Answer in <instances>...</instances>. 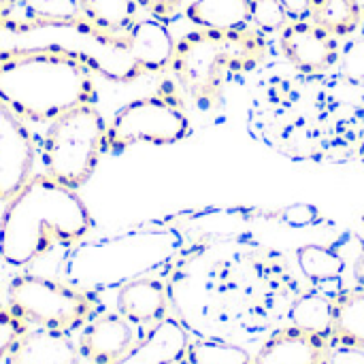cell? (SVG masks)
Returning <instances> with one entry per match:
<instances>
[{"label": "cell", "mask_w": 364, "mask_h": 364, "mask_svg": "<svg viewBox=\"0 0 364 364\" xmlns=\"http://www.w3.org/2000/svg\"><path fill=\"white\" fill-rule=\"evenodd\" d=\"M339 73L352 85H364V34L350 38L339 53Z\"/></svg>", "instance_id": "obj_23"}, {"label": "cell", "mask_w": 364, "mask_h": 364, "mask_svg": "<svg viewBox=\"0 0 364 364\" xmlns=\"http://www.w3.org/2000/svg\"><path fill=\"white\" fill-rule=\"evenodd\" d=\"M181 364H250V356L232 346L218 341H196L188 343Z\"/></svg>", "instance_id": "obj_21"}, {"label": "cell", "mask_w": 364, "mask_h": 364, "mask_svg": "<svg viewBox=\"0 0 364 364\" xmlns=\"http://www.w3.org/2000/svg\"><path fill=\"white\" fill-rule=\"evenodd\" d=\"M316 218H318V209L309 205H292L284 211V220L290 226H307L316 222Z\"/></svg>", "instance_id": "obj_26"}, {"label": "cell", "mask_w": 364, "mask_h": 364, "mask_svg": "<svg viewBox=\"0 0 364 364\" xmlns=\"http://www.w3.org/2000/svg\"><path fill=\"white\" fill-rule=\"evenodd\" d=\"M139 339L134 324L124 316L102 314L85 324L77 348L85 364H115L139 343Z\"/></svg>", "instance_id": "obj_10"}, {"label": "cell", "mask_w": 364, "mask_h": 364, "mask_svg": "<svg viewBox=\"0 0 364 364\" xmlns=\"http://www.w3.org/2000/svg\"><path fill=\"white\" fill-rule=\"evenodd\" d=\"M363 26H364V4H363Z\"/></svg>", "instance_id": "obj_33"}, {"label": "cell", "mask_w": 364, "mask_h": 364, "mask_svg": "<svg viewBox=\"0 0 364 364\" xmlns=\"http://www.w3.org/2000/svg\"><path fill=\"white\" fill-rule=\"evenodd\" d=\"M139 9H143L151 19H158L162 23H171L179 17L183 11V0H136Z\"/></svg>", "instance_id": "obj_25"}, {"label": "cell", "mask_w": 364, "mask_h": 364, "mask_svg": "<svg viewBox=\"0 0 364 364\" xmlns=\"http://www.w3.org/2000/svg\"><path fill=\"white\" fill-rule=\"evenodd\" d=\"M296 258H299L301 271L314 284L339 279V275L343 273V267H346V262L339 254H335L333 250L322 247V245H305L296 252Z\"/></svg>", "instance_id": "obj_20"}, {"label": "cell", "mask_w": 364, "mask_h": 364, "mask_svg": "<svg viewBox=\"0 0 364 364\" xmlns=\"http://www.w3.org/2000/svg\"><path fill=\"white\" fill-rule=\"evenodd\" d=\"M171 364H181V363H171Z\"/></svg>", "instance_id": "obj_35"}, {"label": "cell", "mask_w": 364, "mask_h": 364, "mask_svg": "<svg viewBox=\"0 0 364 364\" xmlns=\"http://www.w3.org/2000/svg\"><path fill=\"white\" fill-rule=\"evenodd\" d=\"M28 331V324L11 309H0V360L11 354L15 343Z\"/></svg>", "instance_id": "obj_24"}, {"label": "cell", "mask_w": 364, "mask_h": 364, "mask_svg": "<svg viewBox=\"0 0 364 364\" xmlns=\"http://www.w3.org/2000/svg\"><path fill=\"white\" fill-rule=\"evenodd\" d=\"M38 151L51 179L79 190L107 154V119L94 105L73 109L49 124Z\"/></svg>", "instance_id": "obj_4"}, {"label": "cell", "mask_w": 364, "mask_h": 364, "mask_svg": "<svg viewBox=\"0 0 364 364\" xmlns=\"http://www.w3.org/2000/svg\"><path fill=\"white\" fill-rule=\"evenodd\" d=\"M188 348V337L179 324L164 320L149 328L139 343L115 364H171L179 363Z\"/></svg>", "instance_id": "obj_14"}, {"label": "cell", "mask_w": 364, "mask_h": 364, "mask_svg": "<svg viewBox=\"0 0 364 364\" xmlns=\"http://www.w3.org/2000/svg\"><path fill=\"white\" fill-rule=\"evenodd\" d=\"M17 0H0V15H9L15 9Z\"/></svg>", "instance_id": "obj_30"}, {"label": "cell", "mask_w": 364, "mask_h": 364, "mask_svg": "<svg viewBox=\"0 0 364 364\" xmlns=\"http://www.w3.org/2000/svg\"><path fill=\"white\" fill-rule=\"evenodd\" d=\"M309 19L335 38H350L363 28L360 0H311Z\"/></svg>", "instance_id": "obj_17"}, {"label": "cell", "mask_w": 364, "mask_h": 364, "mask_svg": "<svg viewBox=\"0 0 364 364\" xmlns=\"http://www.w3.org/2000/svg\"><path fill=\"white\" fill-rule=\"evenodd\" d=\"M328 339L335 348L364 350V290H341L333 299V324Z\"/></svg>", "instance_id": "obj_15"}, {"label": "cell", "mask_w": 364, "mask_h": 364, "mask_svg": "<svg viewBox=\"0 0 364 364\" xmlns=\"http://www.w3.org/2000/svg\"><path fill=\"white\" fill-rule=\"evenodd\" d=\"M0 100L23 122L51 124L96 102V73L55 43L0 47Z\"/></svg>", "instance_id": "obj_1"}, {"label": "cell", "mask_w": 364, "mask_h": 364, "mask_svg": "<svg viewBox=\"0 0 364 364\" xmlns=\"http://www.w3.org/2000/svg\"><path fill=\"white\" fill-rule=\"evenodd\" d=\"M117 314L130 324L154 328L166 320L168 290L156 277H136L126 282L117 292Z\"/></svg>", "instance_id": "obj_12"}, {"label": "cell", "mask_w": 364, "mask_h": 364, "mask_svg": "<svg viewBox=\"0 0 364 364\" xmlns=\"http://www.w3.org/2000/svg\"><path fill=\"white\" fill-rule=\"evenodd\" d=\"M6 307L26 324L70 333L98 316L96 299L73 284L23 273L6 286Z\"/></svg>", "instance_id": "obj_5"}, {"label": "cell", "mask_w": 364, "mask_h": 364, "mask_svg": "<svg viewBox=\"0 0 364 364\" xmlns=\"http://www.w3.org/2000/svg\"><path fill=\"white\" fill-rule=\"evenodd\" d=\"M279 49L284 58L301 73L320 77L339 64V41L311 19L288 21L279 34Z\"/></svg>", "instance_id": "obj_9"}, {"label": "cell", "mask_w": 364, "mask_h": 364, "mask_svg": "<svg viewBox=\"0 0 364 364\" xmlns=\"http://www.w3.org/2000/svg\"><path fill=\"white\" fill-rule=\"evenodd\" d=\"M286 15L290 17V21H299V19H309V6L311 0H279Z\"/></svg>", "instance_id": "obj_28"}, {"label": "cell", "mask_w": 364, "mask_h": 364, "mask_svg": "<svg viewBox=\"0 0 364 364\" xmlns=\"http://www.w3.org/2000/svg\"><path fill=\"white\" fill-rule=\"evenodd\" d=\"M333 343L326 335L299 326L273 333L250 364H328Z\"/></svg>", "instance_id": "obj_11"}, {"label": "cell", "mask_w": 364, "mask_h": 364, "mask_svg": "<svg viewBox=\"0 0 364 364\" xmlns=\"http://www.w3.org/2000/svg\"><path fill=\"white\" fill-rule=\"evenodd\" d=\"M331 324H333V299H328L322 292H314L296 301L292 309V326L328 337Z\"/></svg>", "instance_id": "obj_19"}, {"label": "cell", "mask_w": 364, "mask_h": 364, "mask_svg": "<svg viewBox=\"0 0 364 364\" xmlns=\"http://www.w3.org/2000/svg\"><path fill=\"white\" fill-rule=\"evenodd\" d=\"M358 143H360V158L364 160V124L363 128H360V141Z\"/></svg>", "instance_id": "obj_31"}, {"label": "cell", "mask_w": 364, "mask_h": 364, "mask_svg": "<svg viewBox=\"0 0 364 364\" xmlns=\"http://www.w3.org/2000/svg\"><path fill=\"white\" fill-rule=\"evenodd\" d=\"M192 134L183 107L160 94L130 100L107 122V154H122L134 145H175Z\"/></svg>", "instance_id": "obj_6"}, {"label": "cell", "mask_w": 364, "mask_h": 364, "mask_svg": "<svg viewBox=\"0 0 364 364\" xmlns=\"http://www.w3.org/2000/svg\"><path fill=\"white\" fill-rule=\"evenodd\" d=\"M173 51L175 38L166 23L151 17L139 19L113 38L105 79L128 83L149 73H164L171 66Z\"/></svg>", "instance_id": "obj_7"}, {"label": "cell", "mask_w": 364, "mask_h": 364, "mask_svg": "<svg viewBox=\"0 0 364 364\" xmlns=\"http://www.w3.org/2000/svg\"><path fill=\"white\" fill-rule=\"evenodd\" d=\"M354 277H356L358 288H363L364 290V250L363 254L356 258V262H354Z\"/></svg>", "instance_id": "obj_29"}, {"label": "cell", "mask_w": 364, "mask_h": 364, "mask_svg": "<svg viewBox=\"0 0 364 364\" xmlns=\"http://www.w3.org/2000/svg\"><path fill=\"white\" fill-rule=\"evenodd\" d=\"M186 17L198 28L235 30L250 26V0H192Z\"/></svg>", "instance_id": "obj_16"}, {"label": "cell", "mask_w": 364, "mask_h": 364, "mask_svg": "<svg viewBox=\"0 0 364 364\" xmlns=\"http://www.w3.org/2000/svg\"><path fill=\"white\" fill-rule=\"evenodd\" d=\"M83 15L109 34H122L139 21L136 0H79Z\"/></svg>", "instance_id": "obj_18"}, {"label": "cell", "mask_w": 364, "mask_h": 364, "mask_svg": "<svg viewBox=\"0 0 364 364\" xmlns=\"http://www.w3.org/2000/svg\"><path fill=\"white\" fill-rule=\"evenodd\" d=\"M94 228L83 198L51 179L34 173L17 194L4 203L0 215V258L23 269L51 252L55 245L73 247Z\"/></svg>", "instance_id": "obj_2"}, {"label": "cell", "mask_w": 364, "mask_h": 364, "mask_svg": "<svg viewBox=\"0 0 364 364\" xmlns=\"http://www.w3.org/2000/svg\"><path fill=\"white\" fill-rule=\"evenodd\" d=\"M9 364H81V354L73 337L64 331H26L6 356Z\"/></svg>", "instance_id": "obj_13"}, {"label": "cell", "mask_w": 364, "mask_h": 364, "mask_svg": "<svg viewBox=\"0 0 364 364\" xmlns=\"http://www.w3.org/2000/svg\"><path fill=\"white\" fill-rule=\"evenodd\" d=\"M36 158L38 147L26 122L0 100V203L11 200L34 175Z\"/></svg>", "instance_id": "obj_8"}, {"label": "cell", "mask_w": 364, "mask_h": 364, "mask_svg": "<svg viewBox=\"0 0 364 364\" xmlns=\"http://www.w3.org/2000/svg\"><path fill=\"white\" fill-rule=\"evenodd\" d=\"M363 226H364V215H363Z\"/></svg>", "instance_id": "obj_34"}, {"label": "cell", "mask_w": 364, "mask_h": 364, "mask_svg": "<svg viewBox=\"0 0 364 364\" xmlns=\"http://www.w3.org/2000/svg\"><path fill=\"white\" fill-rule=\"evenodd\" d=\"M328 364H364V350L356 348H335L331 352Z\"/></svg>", "instance_id": "obj_27"}, {"label": "cell", "mask_w": 364, "mask_h": 364, "mask_svg": "<svg viewBox=\"0 0 364 364\" xmlns=\"http://www.w3.org/2000/svg\"><path fill=\"white\" fill-rule=\"evenodd\" d=\"M269 55L267 34L254 26L235 30L196 28L175 41L171 75L183 98L198 109H213L226 85L256 70Z\"/></svg>", "instance_id": "obj_3"}, {"label": "cell", "mask_w": 364, "mask_h": 364, "mask_svg": "<svg viewBox=\"0 0 364 364\" xmlns=\"http://www.w3.org/2000/svg\"><path fill=\"white\" fill-rule=\"evenodd\" d=\"M0 309H2V294H0Z\"/></svg>", "instance_id": "obj_32"}, {"label": "cell", "mask_w": 364, "mask_h": 364, "mask_svg": "<svg viewBox=\"0 0 364 364\" xmlns=\"http://www.w3.org/2000/svg\"><path fill=\"white\" fill-rule=\"evenodd\" d=\"M290 17L286 15L279 0H250V26L271 34L282 32L288 26Z\"/></svg>", "instance_id": "obj_22"}]
</instances>
